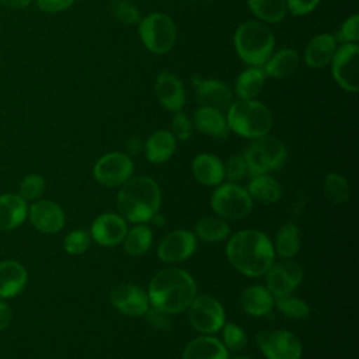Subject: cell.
Segmentation results:
<instances>
[{
  "label": "cell",
  "instance_id": "8d00e7d4",
  "mask_svg": "<svg viewBox=\"0 0 359 359\" xmlns=\"http://www.w3.org/2000/svg\"><path fill=\"white\" fill-rule=\"evenodd\" d=\"M112 15L123 25H133L139 24L140 21V11L139 8L126 0H115L111 4Z\"/></svg>",
  "mask_w": 359,
  "mask_h": 359
},
{
  "label": "cell",
  "instance_id": "f6af8a7d",
  "mask_svg": "<svg viewBox=\"0 0 359 359\" xmlns=\"http://www.w3.org/2000/svg\"><path fill=\"white\" fill-rule=\"evenodd\" d=\"M146 316L154 328L161 330V331H167L171 328V321H170L167 313H164L158 309H154V307H151V309L149 307V310L146 311Z\"/></svg>",
  "mask_w": 359,
  "mask_h": 359
},
{
  "label": "cell",
  "instance_id": "7dc6e473",
  "mask_svg": "<svg viewBox=\"0 0 359 359\" xmlns=\"http://www.w3.org/2000/svg\"><path fill=\"white\" fill-rule=\"evenodd\" d=\"M11 317H13V313L10 306L6 302L0 300V331L8 327V324L11 323Z\"/></svg>",
  "mask_w": 359,
  "mask_h": 359
},
{
  "label": "cell",
  "instance_id": "7a4b0ae2",
  "mask_svg": "<svg viewBox=\"0 0 359 359\" xmlns=\"http://www.w3.org/2000/svg\"><path fill=\"white\" fill-rule=\"evenodd\" d=\"M196 296V283L185 269L171 266L158 271L150 280L147 297L151 307L167 314L188 309Z\"/></svg>",
  "mask_w": 359,
  "mask_h": 359
},
{
  "label": "cell",
  "instance_id": "836d02e7",
  "mask_svg": "<svg viewBox=\"0 0 359 359\" xmlns=\"http://www.w3.org/2000/svg\"><path fill=\"white\" fill-rule=\"evenodd\" d=\"M247 3L252 14L265 22L276 24L287 13L286 0H247Z\"/></svg>",
  "mask_w": 359,
  "mask_h": 359
},
{
  "label": "cell",
  "instance_id": "52a82bcc",
  "mask_svg": "<svg viewBox=\"0 0 359 359\" xmlns=\"http://www.w3.org/2000/svg\"><path fill=\"white\" fill-rule=\"evenodd\" d=\"M254 201L247 189L236 182L219 184L210 195L213 212L224 220H241L252 210Z\"/></svg>",
  "mask_w": 359,
  "mask_h": 359
},
{
  "label": "cell",
  "instance_id": "cb8c5ba5",
  "mask_svg": "<svg viewBox=\"0 0 359 359\" xmlns=\"http://www.w3.org/2000/svg\"><path fill=\"white\" fill-rule=\"evenodd\" d=\"M182 359H229V351L220 339L202 335L187 344Z\"/></svg>",
  "mask_w": 359,
  "mask_h": 359
},
{
  "label": "cell",
  "instance_id": "ee69618b",
  "mask_svg": "<svg viewBox=\"0 0 359 359\" xmlns=\"http://www.w3.org/2000/svg\"><path fill=\"white\" fill-rule=\"evenodd\" d=\"M35 1L41 11L49 13V14H56V13L65 11L69 7H72L76 0H35Z\"/></svg>",
  "mask_w": 359,
  "mask_h": 359
},
{
  "label": "cell",
  "instance_id": "ffe728a7",
  "mask_svg": "<svg viewBox=\"0 0 359 359\" xmlns=\"http://www.w3.org/2000/svg\"><path fill=\"white\" fill-rule=\"evenodd\" d=\"M194 177L206 187H217L224 180V165L219 157L210 153H201L192 161Z\"/></svg>",
  "mask_w": 359,
  "mask_h": 359
},
{
  "label": "cell",
  "instance_id": "816d5d0a",
  "mask_svg": "<svg viewBox=\"0 0 359 359\" xmlns=\"http://www.w3.org/2000/svg\"><path fill=\"white\" fill-rule=\"evenodd\" d=\"M233 359H251V358H245V356H236Z\"/></svg>",
  "mask_w": 359,
  "mask_h": 359
},
{
  "label": "cell",
  "instance_id": "277c9868",
  "mask_svg": "<svg viewBox=\"0 0 359 359\" xmlns=\"http://www.w3.org/2000/svg\"><path fill=\"white\" fill-rule=\"evenodd\" d=\"M226 121L229 130L247 139H258L269 133L273 119L265 104L255 100H240L230 105Z\"/></svg>",
  "mask_w": 359,
  "mask_h": 359
},
{
  "label": "cell",
  "instance_id": "5b68a950",
  "mask_svg": "<svg viewBox=\"0 0 359 359\" xmlns=\"http://www.w3.org/2000/svg\"><path fill=\"white\" fill-rule=\"evenodd\" d=\"M275 38L264 22L250 20L238 25L234 34V48L243 62L251 66L264 65L272 55Z\"/></svg>",
  "mask_w": 359,
  "mask_h": 359
},
{
  "label": "cell",
  "instance_id": "1f68e13d",
  "mask_svg": "<svg viewBox=\"0 0 359 359\" xmlns=\"http://www.w3.org/2000/svg\"><path fill=\"white\" fill-rule=\"evenodd\" d=\"M123 250L130 257H140L149 251L153 243V231L144 223L128 229L123 240Z\"/></svg>",
  "mask_w": 359,
  "mask_h": 359
},
{
  "label": "cell",
  "instance_id": "30bf717a",
  "mask_svg": "<svg viewBox=\"0 0 359 359\" xmlns=\"http://www.w3.org/2000/svg\"><path fill=\"white\" fill-rule=\"evenodd\" d=\"M255 341L266 359H300L303 353L299 337L287 330H262Z\"/></svg>",
  "mask_w": 359,
  "mask_h": 359
},
{
  "label": "cell",
  "instance_id": "bcb514c9",
  "mask_svg": "<svg viewBox=\"0 0 359 359\" xmlns=\"http://www.w3.org/2000/svg\"><path fill=\"white\" fill-rule=\"evenodd\" d=\"M321 0H286L287 10L293 15H304L313 11Z\"/></svg>",
  "mask_w": 359,
  "mask_h": 359
},
{
  "label": "cell",
  "instance_id": "8fae6325",
  "mask_svg": "<svg viewBox=\"0 0 359 359\" xmlns=\"http://www.w3.org/2000/svg\"><path fill=\"white\" fill-rule=\"evenodd\" d=\"M93 174L98 184L107 188H116L132 178L133 161L125 153L111 151L97 160Z\"/></svg>",
  "mask_w": 359,
  "mask_h": 359
},
{
  "label": "cell",
  "instance_id": "74e56055",
  "mask_svg": "<svg viewBox=\"0 0 359 359\" xmlns=\"http://www.w3.org/2000/svg\"><path fill=\"white\" fill-rule=\"evenodd\" d=\"M45 178L39 174H29L27 175L21 185H20V196L24 201H35L39 199L42 196V194L45 192Z\"/></svg>",
  "mask_w": 359,
  "mask_h": 359
},
{
  "label": "cell",
  "instance_id": "4dcf8cb0",
  "mask_svg": "<svg viewBox=\"0 0 359 359\" xmlns=\"http://www.w3.org/2000/svg\"><path fill=\"white\" fill-rule=\"evenodd\" d=\"M265 73L258 66L243 70L236 79L234 88L240 100H254L262 90Z\"/></svg>",
  "mask_w": 359,
  "mask_h": 359
},
{
  "label": "cell",
  "instance_id": "f35d334b",
  "mask_svg": "<svg viewBox=\"0 0 359 359\" xmlns=\"http://www.w3.org/2000/svg\"><path fill=\"white\" fill-rule=\"evenodd\" d=\"M91 236L86 230H73L63 240V248L70 255H80L90 247Z\"/></svg>",
  "mask_w": 359,
  "mask_h": 359
},
{
  "label": "cell",
  "instance_id": "ab89813d",
  "mask_svg": "<svg viewBox=\"0 0 359 359\" xmlns=\"http://www.w3.org/2000/svg\"><path fill=\"white\" fill-rule=\"evenodd\" d=\"M222 334H223V345L226 349L230 351H241L247 345V335L244 330L233 323L224 324L222 327Z\"/></svg>",
  "mask_w": 359,
  "mask_h": 359
},
{
  "label": "cell",
  "instance_id": "d590c367",
  "mask_svg": "<svg viewBox=\"0 0 359 359\" xmlns=\"http://www.w3.org/2000/svg\"><path fill=\"white\" fill-rule=\"evenodd\" d=\"M273 304H276L278 310L282 314H285L286 317L294 318V320L306 318L310 314V306L304 300L292 297L290 294L275 297Z\"/></svg>",
  "mask_w": 359,
  "mask_h": 359
},
{
  "label": "cell",
  "instance_id": "7402d4cb",
  "mask_svg": "<svg viewBox=\"0 0 359 359\" xmlns=\"http://www.w3.org/2000/svg\"><path fill=\"white\" fill-rule=\"evenodd\" d=\"M177 147V139L170 130L153 132L143 144L146 158L153 164H163L171 158Z\"/></svg>",
  "mask_w": 359,
  "mask_h": 359
},
{
  "label": "cell",
  "instance_id": "f1b7e54d",
  "mask_svg": "<svg viewBox=\"0 0 359 359\" xmlns=\"http://www.w3.org/2000/svg\"><path fill=\"white\" fill-rule=\"evenodd\" d=\"M300 63V55L292 48H283L275 55H271L264 63L265 76L273 79H286L294 73Z\"/></svg>",
  "mask_w": 359,
  "mask_h": 359
},
{
  "label": "cell",
  "instance_id": "44dd1931",
  "mask_svg": "<svg viewBox=\"0 0 359 359\" xmlns=\"http://www.w3.org/2000/svg\"><path fill=\"white\" fill-rule=\"evenodd\" d=\"M194 125L201 133L212 137L226 139L229 135L226 116L222 111L212 107L201 105L194 114Z\"/></svg>",
  "mask_w": 359,
  "mask_h": 359
},
{
  "label": "cell",
  "instance_id": "d6a6232c",
  "mask_svg": "<svg viewBox=\"0 0 359 359\" xmlns=\"http://www.w3.org/2000/svg\"><path fill=\"white\" fill-rule=\"evenodd\" d=\"M230 233V227L220 216H205L195 224V236L205 243H220Z\"/></svg>",
  "mask_w": 359,
  "mask_h": 359
},
{
  "label": "cell",
  "instance_id": "d4e9b609",
  "mask_svg": "<svg viewBox=\"0 0 359 359\" xmlns=\"http://www.w3.org/2000/svg\"><path fill=\"white\" fill-rule=\"evenodd\" d=\"M28 275L25 268L17 261L0 262V297L10 299L17 296L27 285Z\"/></svg>",
  "mask_w": 359,
  "mask_h": 359
},
{
  "label": "cell",
  "instance_id": "603a6c76",
  "mask_svg": "<svg viewBox=\"0 0 359 359\" xmlns=\"http://www.w3.org/2000/svg\"><path fill=\"white\" fill-rule=\"evenodd\" d=\"M337 49V39L331 34H318L310 39L304 50V60L313 69L327 66Z\"/></svg>",
  "mask_w": 359,
  "mask_h": 359
},
{
  "label": "cell",
  "instance_id": "5bb4252c",
  "mask_svg": "<svg viewBox=\"0 0 359 359\" xmlns=\"http://www.w3.org/2000/svg\"><path fill=\"white\" fill-rule=\"evenodd\" d=\"M196 236L185 229H175L165 234L157 247V257L167 264L188 259L196 250Z\"/></svg>",
  "mask_w": 359,
  "mask_h": 359
},
{
  "label": "cell",
  "instance_id": "8992f818",
  "mask_svg": "<svg viewBox=\"0 0 359 359\" xmlns=\"http://www.w3.org/2000/svg\"><path fill=\"white\" fill-rule=\"evenodd\" d=\"M247 172L252 175L269 174L280 168L287 158L286 146L273 136H261L254 139V142L243 153Z\"/></svg>",
  "mask_w": 359,
  "mask_h": 359
},
{
  "label": "cell",
  "instance_id": "7bdbcfd3",
  "mask_svg": "<svg viewBox=\"0 0 359 359\" xmlns=\"http://www.w3.org/2000/svg\"><path fill=\"white\" fill-rule=\"evenodd\" d=\"M245 175H247V165L243 154L231 156L224 165V177H227L230 182H237L243 180Z\"/></svg>",
  "mask_w": 359,
  "mask_h": 359
},
{
  "label": "cell",
  "instance_id": "6da1fadb",
  "mask_svg": "<svg viewBox=\"0 0 359 359\" xmlns=\"http://www.w3.org/2000/svg\"><path fill=\"white\" fill-rule=\"evenodd\" d=\"M226 255L240 273L250 278L265 275L275 261L273 243L264 231L255 229L233 234L226 245Z\"/></svg>",
  "mask_w": 359,
  "mask_h": 359
},
{
  "label": "cell",
  "instance_id": "e0dca14e",
  "mask_svg": "<svg viewBox=\"0 0 359 359\" xmlns=\"http://www.w3.org/2000/svg\"><path fill=\"white\" fill-rule=\"evenodd\" d=\"M28 215L32 226L45 234H55L65 226L63 209L57 203L48 199L35 202L29 208Z\"/></svg>",
  "mask_w": 359,
  "mask_h": 359
},
{
  "label": "cell",
  "instance_id": "d6986e66",
  "mask_svg": "<svg viewBox=\"0 0 359 359\" xmlns=\"http://www.w3.org/2000/svg\"><path fill=\"white\" fill-rule=\"evenodd\" d=\"M196 100L203 107H212L222 112L227 111L233 104L230 88L215 79H195Z\"/></svg>",
  "mask_w": 359,
  "mask_h": 359
},
{
  "label": "cell",
  "instance_id": "f907efd6",
  "mask_svg": "<svg viewBox=\"0 0 359 359\" xmlns=\"http://www.w3.org/2000/svg\"><path fill=\"white\" fill-rule=\"evenodd\" d=\"M151 222H153L156 226H163V224H164V217L157 212V213L151 217Z\"/></svg>",
  "mask_w": 359,
  "mask_h": 359
},
{
  "label": "cell",
  "instance_id": "681fc988",
  "mask_svg": "<svg viewBox=\"0 0 359 359\" xmlns=\"http://www.w3.org/2000/svg\"><path fill=\"white\" fill-rule=\"evenodd\" d=\"M32 0H0V4L8 7V8H14V10H20V8H25L27 6L31 4Z\"/></svg>",
  "mask_w": 359,
  "mask_h": 359
},
{
  "label": "cell",
  "instance_id": "9c48e42d",
  "mask_svg": "<svg viewBox=\"0 0 359 359\" xmlns=\"http://www.w3.org/2000/svg\"><path fill=\"white\" fill-rule=\"evenodd\" d=\"M188 321L201 334L210 335L222 330L226 320L223 306L209 294H199L188 306Z\"/></svg>",
  "mask_w": 359,
  "mask_h": 359
},
{
  "label": "cell",
  "instance_id": "ba28073f",
  "mask_svg": "<svg viewBox=\"0 0 359 359\" xmlns=\"http://www.w3.org/2000/svg\"><path fill=\"white\" fill-rule=\"evenodd\" d=\"M139 35L143 45L153 53H167L177 39L175 24L164 13H150L139 21Z\"/></svg>",
  "mask_w": 359,
  "mask_h": 359
},
{
  "label": "cell",
  "instance_id": "f5cc1de1",
  "mask_svg": "<svg viewBox=\"0 0 359 359\" xmlns=\"http://www.w3.org/2000/svg\"><path fill=\"white\" fill-rule=\"evenodd\" d=\"M189 1H196V0H189Z\"/></svg>",
  "mask_w": 359,
  "mask_h": 359
},
{
  "label": "cell",
  "instance_id": "ac0fdd59",
  "mask_svg": "<svg viewBox=\"0 0 359 359\" xmlns=\"http://www.w3.org/2000/svg\"><path fill=\"white\" fill-rule=\"evenodd\" d=\"M154 93L158 102L168 111L178 112L185 104V88L178 76L171 72H161L156 77Z\"/></svg>",
  "mask_w": 359,
  "mask_h": 359
},
{
  "label": "cell",
  "instance_id": "b9f144b4",
  "mask_svg": "<svg viewBox=\"0 0 359 359\" xmlns=\"http://www.w3.org/2000/svg\"><path fill=\"white\" fill-rule=\"evenodd\" d=\"M335 39L341 41L342 43L356 42L359 39V15L358 14L351 15L342 22Z\"/></svg>",
  "mask_w": 359,
  "mask_h": 359
},
{
  "label": "cell",
  "instance_id": "f546056e",
  "mask_svg": "<svg viewBox=\"0 0 359 359\" xmlns=\"http://www.w3.org/2000/svg\"><path fill=\"white\" fill-rule=\"evenodd\" d=\"M300 247H302V231L299 226H296L292 222L282 224L275 237V243H273L275 252L283 259H290L299 252Z\"/></svg>",
  "mask_w": 359,
  "mask_h": 359
},
{
  "label": "cell",
  "instance_id": "7c38bea8",
  "mask_svg": "<svg viewBox=\"0 0 359 359\" xmlns=\"http://www.w3.org/2000/svg\"><path fill=\"white\" fill-rule=\"evenodd\" d=\"M358 60L359 46L356 42L342 43L335 49L331 59V72L334 80L346 91H358Z\"/></svg>",
  "mask_w": 359,
  "mask_h": 359
},
{
  "label": "cell",
  "instance_id": "484cf974",
  "mask_svg": "<svg viewBox=\"0 0 359 359\" xmlns=\"http://www.w3.org/2000/svg\"><path fill=\"white\" fill-rule=\"evenodd\" d=\"M27 201L20 195H0V230H13L27 219Z\"/></svg>",
  "mask_w": 359,
  "mask_h": 359
},
{
  "label": "cell",
  "instance_id": "83f0119b",
  "mask_svg": "<svg viewBox=\"0 0 359 359\" xmlns=\"http://www.w3.org/2000/svg\"><path fill=\"white\" fill-rule=\"evenodd\" d=\"M240 304L243 310L250 316H266L273 307V296L266 289V286L252 285L241 293Z\"/></svg>",
  "mask_w": 359,
  "mask_h": 359
},
{
  "label": "cell",
  "instance_id": "60d3db41",
  "mask_svg": "<svg viewBox=\"0 0 359 359\" xmlns=\"http://www.w3.org/2000/svg\"><path fill=\"white\" fill-rule=\"evenodd\" d=\"M172 135L180 142H187L192 136V122L191 119L181 111L175 112L171 123Z\"/></svg>",
  "mask_w": 359,
  "mask_h": 359
},
{
  "label": "cell",
  "instance_id": "4fadbf2b",
  "mask_svg": "<svg viewBox=\"0 0 359 359\" xmlns=\"http://www.w3.org/2000/svg\"><path fill=\"white\" fill-rule=\"evenodd\" d=\"M266 289L273 297L290 294L303 280V268L292 259L273 262L265 272Z\"/></svg>",
  "mask_w": 359,
  "mask_h": 359
},
{
  "label": "cell",
  "instance_id": "2e32d148",
  "mask_svg": "<svg viewBox=\"0 0 359 359\" xmlns=\"http://www.w3.org/2000/svg\"><path fill=\"white\" fill-rule=\"evenodd\" d=\"M128 223L119 213L107 212L97 216L91 224V238L102 247H115L122 243Z\"/></svg>",
  "mask_w": 359,
  "mask_h": 359
},
{
  "label": "cell",
  "instance_id": "c3c4849f",
  "mask_svg": "<svg viewBox=\"0 0 359 359\" xmlns=\"http://www.w3.org/2000/svg\"><path fill=\"white\" fill-rule=\"evenodd\" d=\"M142 149H143V144L137 136H132L130 139L126 140V150L130 154H137V153H140Z\"/></svg>",
  "mask_w": 359,
  "mask_h": 359
},
{
  "label": "cell",
  "instance_id": "4316f807",
  "mask_svg": "<svg viewBox=\"0 0 359 359\" xmlns=\"http://www.w3.org/2000/svg\"><path fill=\"white\" fill-rule=\"evenodd\" d=\"M247 192L252 201L261 205H272L282 198L280 184L269 174L252 175L247 185Z\"/></svg>",
  "mask_w": 359,
  "mask_h": 359
},
{
  "label": "cell",
  "instance_id": "3957f363",
  "mask_svg": "<svg viewBox=\"0 0 359 359\" xmlns=\"http://www.w3.org/2000/svg\"><path fill=\"white\" fill-rule=\"evenodd\" d=\"M161 189L150 177H135L128 180L116 196L119 215L132 223H147L158 212Z\"/></svg>",
  "mask_w": 359,
  "mask_h": 359
},
{
  "label": "cell",
  "instance_id": "9a60e30c",
  "mask_svg": "<svg viewBox=\"0 0 359 359\" xmlns=\"http://www.w3.org/2000/svg\"><path fill=\"white\" fill-rule=\"evenodd\" d=\"M109 302L119 313L129 317H142L150 307L147 293L133 283H119L112 287Z\"/></svg>",
  "mask_w": 359,
  "mask_h": 359
},
{
  "label": "cell",
  "instance_id": "e575fe53",
  "mask_svg": "<svg viewBox=\"0 0 359 359\" xmlns=\"http://www.w3.org/2000/svg\"><path fill=\"white\" fill-rule=\"evenodd\" d=\"M324 192L334 203H345L351 198V185L341 174L330 172L324 180Z\"/></svg>",
  "mask_w": 359,
  "mask_h": 359
}]
</instances>
